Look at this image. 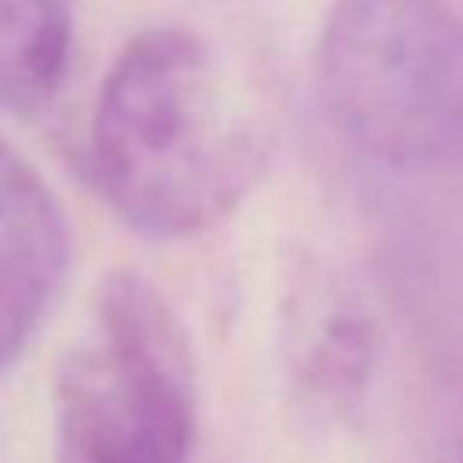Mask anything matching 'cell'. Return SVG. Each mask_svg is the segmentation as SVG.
Returning <instances> with one entry per match:
<instances>
[{"label":"cell","instance_id":"cell-1","mask_svg":"<svg viewBox=\"0 0 463 463\" xmlns=\"http://www.w3.org/2000/svg\"><path fill=\"white\" fill-rule=\"evenodd\" d=\"M264 130L221 51L184 25H152L109 65L87 127V166L109 210L148 239L221 224L264 170Z\"/></svg>","mask_w":463,"mask_h":463},{"label":"cell","instance_id":"cell-2","mask_svg":"<svg viewBox=\"0 0 463 463\" xmlns=\"http://www.w3.org/2000/svg\"><path fill=\"white\" fill-rule=\"evenodd\" d=\"M329 127L365 159H463V18L445 0H333L315 43Z\"/></svg>","mask_w":463,"mask_h":463},{"label":"cell","instance_id":"cell-3","mask_svg":"<svg viewBox=\"0 0 463 463\" xmlns=\"http://www.w3.org/2000/svg\"><path fill=\"white\" fill-rule=\"evenodd\" d=\"M199 380L188 329L141 275L101 282L94 329L54 373V463H192Z\"/></svg>","mask_w":463,"mask_h":463},{"label":"cell","instance_id":"cell-4","mask_svg":"<svg viewBox=\"0 0 463 463\" xmlns=\"http://www.w3.org/2000/svg\"><path fill=\"white\" fill-rule=\"evenodd\" d=\"M72 264L69 217L47 177L0 141V376L58 304Z\"/></svg>","mask_w":463,"mask_h":463},{"label":"cell","instance_id":"cell-5","mask_svg":"<svg viewBox=\"0 0 463 463\" xmlns=\"http://www.w3.org/2000/svg\"><path fill=\"white\" fill-rule=\"evenodd\" d=\"M72 43V0H0V109H47L69 76Z\"/></svg>","mask_w":463,"mask_h":463},{"label":"cell","instance_id":"cell-6","mask_svg":"<svg viewBox=\"0 0 463 463\" xmlns=\"http://www.w3.org/2000/svg\"><path fill=\"white\" fill-rule=\"evenodd\" d=\"M373 369V326L351 307L322 315V322L304 340L297 358V383L307 398L322 405H347L362 394Z\"/></svg>","mask_w":463,"mask_h":463}]
</instances>
